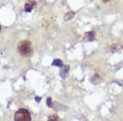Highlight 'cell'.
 Returning a JSON list of instances; mask_svg holds the SVG:
<instances>
[{"mask_svg": "<svg viewBox=\"0 0 123 121\" xmlns=\"http://www.w3.org/2000/svg\"><path fill=\"white\" fill-rule=\"evenodd\" d=\"M17 52L22 57H30L33 53V47L31 43L28 40H22L17 45Z\"/></svg>", "mask_w": 123, "mask_h": 121, "instance_id": "obj_1", "label": "cell"}, {"mask_svg": "<svg viewBox=\"0 0 123 121\" xmlns=\"http://www.w3.org/2000/svg\"><path fill=\"white\" fill-rule=\"evenodd\" d=\"M14 119L17 121H30L31 120V115L26 109H20L15 113Z\"/></svg>", "mask_w": 123, "mask_h": 121, "instance_id": "obj_2", "label": "cell"}, {"mask_svg": "<svg viewBox=\"0 0 123 121\" xmlns=\"http://www.w3.org/2000/svg\"><path fill=\"white\" fill-rule=\"evenodd\" d=\"M35 4H36V3H35V0H26L25 4V11L26 12H31L34 7H35Z\"/></svg>", "mask_w": 123, "mask_h": 121, "instance_id": "obj_3", "label": "cell"}, {"mask_svg": "<svg viewBox=\"0 0 123 121\" xmlns=\"http://www.w3.org/2000/svg\"><path fill=\"white\" fill-rule=\"evenodd\" d=\"M53 65H58V66H62V62L60 60H55L53 62Z\"/></svg>", "mask_w": 123, "mask_h": 121, "instance_id": "obj_4", "label": "cell"}, {"mask_svg": "<svg viewBox=\"0 0 123 121\" xmlns=\"http://www.w3.org/2000/svg\"><path fill=\"white\" fill-rule=\"evenodd\" d=\"M49 120H60V119H59L57 116L53 115V116H50V117H49Z\"/></svg>", "mask_w": 123, "mask_h": 121, "instance_id": "obj_5", "label": "cell"}, {"mask_svg": "<svg viewBox=\"0 0 123 121\" xmlns=\"http://www.w3.org/2000/svg\"><path fill=\"white\" fill-rule=\"evenodd\" d=\"M104 2H109V1H111V0H103Z\"/></svg>", "mask_w": 123, "mask_h": 121, "instance_id": "obj_6", "label": "cell"}, {"mask_svg": "<svg viewBox=\"0 0 123 121\" xmlns=\"http://www.w3.org/2000/svg\"><path fill=\"white\" fill-rule=\"evenodd\" d=\"M0 31H1V25H0Z\"/></svg>", "mask_w": 123, "mask_h": 121, "instance_id": "obj_7", "label": "cell"}]
</instances>
